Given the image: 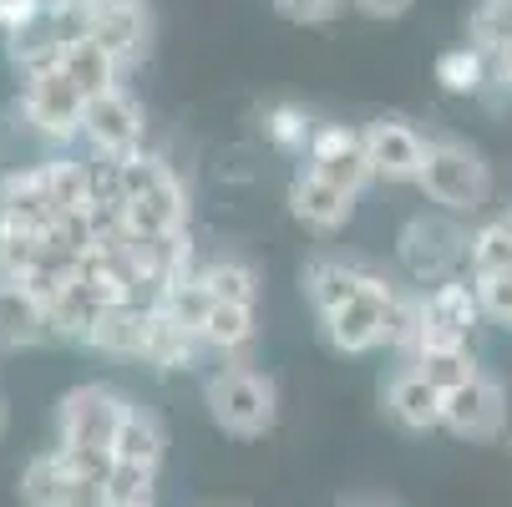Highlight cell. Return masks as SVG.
Segmentation results:
<instances>
[{
  "mask_svg": "<svg viewBox=\"0 0 512 507\" xmlns=\"http://www.w3.org/2000/svg\"><path fill=\"white\" fill-rule=\"evenodd\" d=\"M87 36L112 56L117 71H127V66H137L142 56H148L153 26H148V11H92L87 6Z\"/></svg>",
  "mask_w": 512,
  "mask_h": 507,
  "instance_id": "e0dca14e",
  "label": "cell"
},
{
  "mask_svg": "<svg viewBox=\"0 0 512 507\" xmlns=\"http://www.w3.org/2000/svg\"><path fill=\"white\" fill-rule=\"evenodd\" d=\"M198 279L208 284L213 305H244V310L259 305V269L244 254H213V259H203Z\"/></svg>",
  "mask_w": 512,
  "mask_h": 507,
  "instance_id": "7402d4cb",
  "label": "cell"
},
{
  "mask_svg": "<svg viewBox=\"0 0 512 507\" xmlns=\"http://www.w3.org/2000/svg\"><path fill=\"white\" fill-rule=\"evenodd\" d=\"M502 421H507V391L487 371H477L467 386L442 396V426L457 442H492L502 431Z\"/></svg>",
  "mask_w": 512,
  "mask_h": 507,
  "instance_id": "8fae6325",
  "label": "cell"
},
{
  "mask_svg": "<svg viewBox=\"0 0 512 507\" xmlns=\"http://www.w3.org/2000/svg\"><path fill=\"white\" fill-rule=\"evenodd\" d=\"M467 229L462 219H452V213H416V219H406V229L396 234V259L406 269L411 284L421 289H436L457 279V269L467 264Z\"/></svg>",
  "mask_w": 512,
  "mask_h": 507,
  "instance_id": "277c9868",
  "label": "cell"
},
{
  "mask_svg": "<svg viewBox=\"0 0 512 507\" xmlns=\"http://www.w3.org/2000/svg\"><path fill=\"white\" fill-rule=\"evenodd\" d=\"M158 310L173 320V325H183V330H193L198 335V325H203V315L213 310V295H208V284L198 279V264L183 274V279H173L168 289H163V300H158Z\"/></svg>",
  "mask_w": 512,
  "mask_h": 507,
  "instance_id": "4dcf8cb0",
  "label": "cell"
},
{
  "mask_svg": "<svg viewBox=\"0 0 512 507\" xmlns=\"http://www.w3.org/2000/svg\"><path fill=\"white\" fill-rule=\"evenodd\" d=\"M381 269L360 264V259H340V254H315L305 269H300V284H305V300L315 305V315H330L340 310L345 300H355L365 284H371Z\"/></svg>",
  "mask_w": 512,
  "mask_h": 507,
  "instance_id": "9a60e30c",
  "label": "cell"
},
{
  "mask_svg": "<svg viewBox=\"0 0 512 507\" xmlns=\"http://www.w3.org/2000/svg\"><path fill=\"white\" fill-rule=\"evenodd\" d=\"M345 6H355L360 16H371V21H401L416 0H345Z\"/></svg>",
  "mask_w": 512,
  "mask_h": 507,
  "instance_id": "d590c367",
  "label": "cell"
},
{
  "mask_svg": "<svg viewBox=\"0 0 512 507\" xmlns=\"http://www.w3.org/2000/svg\"><path fill=\"white\" fill-rule=\"evenodd\" d=\"M492 82H497V87H507V92H512V41H507V46H497V51H492Z\"/></svg>",
  "mask_w": 512,
  "mask_h": 507,
  "instance_id": "8d00e7d4",
  "label": "cell"
},
{
  "mask_svg": "<svg viewBox=\"0 0 512 507\" xmlns=\"http://www.w3.org/2000/svg\"><path fill=\"white\" fill-rule=\"evenodd\" d=\"M406 366L431 386V391H457V386H467L482 366H477V350L472 345H452V350H416V355H406Z\"/></svg>",
  "mask_w": 512,
  "mask_h": 507,
  "instance_id": "484cf974",
  "label": "cell"
},
{
  "mask_svg": "<svg viewBox=\"0 0 512 507\" xmlns=\"http://www.w3.org/2000/svg\"><path fill=\"white\" fill-rule=\"evenodd\" d=\"M279 16L284 21H295V26H325L345 11V0H274Z\"/></svg>",
  "mask_w": 512,
  "mask_h": 507,
  "instance_id": "836d02e7",
  "label": "cell"
},
{
  "mask_svg": "<svg viewBox=\"0 0 512 507\" xmlns=\"http://www.w3.org/2000/svg\"><path fill=\"white\" fill-rule=\"evenodd\" d=\"M360 142H365V163H371V178H386V183H416L421 178V163H426V137L401 122V117H376L360 127Z\"/></svg>",
  "mask_w": 512,
  "mask_h": 507,
  "instance_id": "7c38bea8",
  "label": "cell"
},
{
  "mask_svg": "<svg viewBox=\"0 0 512 507\" xmlns=\"http://www.w3.org/2000/svg\"><path fill=\"white\" fill-rule=\"evenodd\" d=\"M153 502H158V472L153 467L112 462V472H107V507H153Z\"/></svg>",
  "mask_w": 512,
  "mask_h": 507,
  "instance_id": "1f68e13d",
  "label": "cell"
},
{
  "mask_svg": "<svg viewBox=\"0 0 512 507\" xmlns=\"http://www.w3.org/2000/svg\"><path fill=\"white\" fill-rule=\"evenodd\" d=\"M421 193L452 213V219H467V213H482L487 208V193H492V173L482 163L477 148L457 137H426V163H421Z\"/></svg>",
  "mask_w": 512,
  "mask_h": 507,
  "instance_id": "3957f363",
  "label": "cell"
},
{
  "mask_svg": "<svg viewBox=\"0 0 512 507\" xmlns=\"http://www.w3.org/2000/svg\"><path fill=\"white\" fill-rule=\"evenodd\" d=\"M142 137H148V122H142V107L127 87L87 97L82 142H87L92 158H132V153H142Z\"/></svg>",
  "mask_w": 512,
  "mask_h": 507,
  "instance_id": "9c48e42d",
  "label": "cell"
},
{
  "mask_svg": "<svg viewBox=\"0 0 512 507\" xmlns=\"http://www.w3.org/2000/svg\"><path fill=\"white\" fill-rule=\"evenodd\" d=\"M0 26H6V0H0Z\"/></svg>",
  "mask_w": 512,
  "mask_h": 507,
  "instance_id": "b9f144b4",
  "label": "cell"
},
{
  "mask_svg": "<svg viewBox=\"0 0 512 507\" xmlns=\"http://www.w3.org/2000/svg\"><path fill=\"white\" fill-rule=\"evenodd\" d=\"M163 457H168V431H163L158 411L127 401L122 426H117V437H112V462H132V467L163 472Z\"/></svg>",
  "mask_w": 512,
  "mask_h": 507,
  "instance_id": "ac0fdd59",
  "label": "cell"
},
{
  "mask_svg": "<svg viewBox=\"0 0 512 507\" xmlns=\"http://www.w3.org/2000/svg\"><path fill=\"white\" fill-rule=\"evenodd\" d=\"M289 213L305 224V229H315V234H335V229H345L350 224V213H355V198L350 193H340V188H330L325 178H315V173H295L289 178Z\"/></svg>",
  "mask_w": 512,
  "mask_h": 507,
  "instance_id": "2e32d148",
  "label": "cell"
},
{
  "mask_svg": "<svg viewBox=\"0 0 512 507\" xmlns=\"http://www.w3.org/2000/svg\"><path fill=\"white\" fill-rule=\"evenodd\" d=\"M254 335H259V325H254V310H244V305H213L198 325V340L213 355H244L254 345Z\"/></svg>",
  "mask_w": 512,
  "mask_h": 507,
  "instance_id": "83f0119b",
  "label": "cell"
},
{
  "mask_svg": "<svg viewBox=\"0 0 512 507\" xmlns=\"http://www.w3.org/2000/svg\"><path fill=\"white\" fill-rule=\"evenodd\" d=\"M477 320H482V305H477V289L467 279H447L436 289H421V295H416V335H411L406 355L467 345Z\"/></svg>",
  "mask_w": 512,
  "mask_h": 507,
  "instance_id": "8992f818",
  "label": "cell"
},
{
  "mask_svg": "<svg viewBox=\"0 0 512 507\" xmlns=\"http://www.w3.org/2000/svg\"><path fill=\"white\" fill-rule=\"evenodd\" d=\"M203 340L183 325H173L163 310L148 315V345H142V360H148L153 371H193L198 360H203Z\"/></svg>",
  "mask_w": 512,
  "mask_h": 507,
  "instance_id": "44dd1931",
  "label": "cell"
},
{
  "mask_svg": "<svg viewBox=\"0 0 512 507\" xmlns=\"http://www.w3.org/2000/svg\"><path fill=\"white\" fill-rule=\"evenodd\" d=\"M305 173L325 178L330 188H340V193H350V198H360L365 183H376V178H371V163H365L360 127H345V122L315 127L310 153H305Z\"/></svg>",
  "mask_w": 512,
  "mask_h": 507,
  "instance_id": "30bf717a",
  "label": "cell"
},
{
  "mask_svg": "<svg viewBox=\"0 0 512 507\" xmlns=\"http://www.w3.org/2000/svg\"><path fill=\"white\" fill-rule=\"evenodd\" d=\"M203 406L229 437H264L279 421V386L249 366H218L203 376Z\"/></svg>",
  "mask_w": 512,
  "mask_h": 507,
  "instance_id": "7a4b0ae2",
  "label": "cell"
},
{
  "mask_svg": "<svg viewBox=\"0 0 512 507\" xmlns=\"http://www.w3.org/2000/svg\"><path fill=\"white\" fill-rule=\"evenodd\" d=\"M467 264H472V284H477V279L512 274V229H507L502 219L482 224V229L467 239Z\"/></svg>",
  "mask_w": 512,
  "mask_h": 507,
  "instance_id": "f546056e",
  "label": "cell"
},
{
  "mask_svg": "<svg viewBox=\"0 0 512 507\" xmlns=\"http://www.w3.org/2000/svg\"><path fill=\"white\" fill-rule=\"evenodd\" d=\"M56 219H61V213H56L51 198H46L41 163L0 178V234H31V239H46V234L56 229Z\"/></svg>",
  "mask_w": 512,
  "mask_h": 507,
  "instance_id": "5bb4252c",
  "label": "cell"
},
{
  "mask_svg": "<svg viewBox=\"0 0 512 507\" xmlns=\"http://www.w3.org/2000/svg\"><path fill=\"white\" fill-rule=\"evenodd\" d=\"M122 219L127 234L158 239V234H188V188L158 153L122 158Z\"/></svg>",
  "mask_w": 512,
  "mask_h": 507,
  "instance_id": "6da1fadb",
  "label": "cell"
},
{
  "mask_svg": "<svg viewBox=\"0 0 512 507\" xmlns=\"http://www.w3.org/2000/svg\"><path fill=\"white\" fill-rule=\"evenodd\" d=\"M386 416L401 431H436L442 426V391H431L411 366H401L386 386Z\"/></svg>",
  "mask_w": 512,
  "mask_h": 507,
  "instance_id": "ffe728a7",
  "label": "cell"
},
{
  "mask_svg": "<svg viewBox=\"0 0 512 507\" xmlns=\"http://www.w3.org/2000/svg\"><path fill=\"white\" fill-rule=\"evenodd\" d=\"M360 507H381V502H360Z\"/></svg>",
  "mask_w": 512,
  "mask_h": 507,
  "instance_id": "7bdbcfd3",
  "label": "cell"
},
{
  "mask_svg": "<svg viewBox=\"0 0 512 507\" xmlns=\"http://www.w3.org/2000/svg\"><path fill=\"white\" fill-rule=\"evenodd\" d=\"M41 340H51L46 305L26 284L0 279V350H26V345H41Z\"/></svg>",
  "mask_w": 512,
  "mask_h": 507,
  "instance_id": "d6986e66",
  "label": "cell"
},
{
  "mask_svg": "<svg viewBox=\"0 0 512 507\" xmlns=\"http://www.w3.org/2000/svg\"><path fill=\"white\" fill-rule=\"evenodd\" d=\"M218 178H234V183H249L254 168L244 163V153H229V168H218Z\"/></svg>",
  "mask_w": 512,
  "mask_h": 507,
  "instance_id": "74e56055",
  "label": "cell"
},
{
  "mask_svg": "<svg viewBox=\"0 0 512 507\" xmlns=\"http://www.w3.org/2000/svg\"><path fill=\"white\" fill-rule=\"evenodd\" d=\"M472 289H477V305H482V315H492V320L512 325V274H497V279H477Z\"/></svg>",
  "mask_w": 512,
  "mask_h": 507,
  "instance_id": "e575fe53",
  "label": "cell"
},
{
  "mask_svg": "<svg viewBox=\"0 0 512 507\" xmlns=\"http://www.w3.org/2000/svg\"><path fill=\"white\" fill-rule=\"evenodd\" d=\"M259 127H264V137H269V148H274V153H284V158H305V153H310V137H315L320 122H315L305 107H295V102H274V107H264Z\"/></svg>",
  "mask_w": 512,
  "mask_h": 507,
  "instance_id": "f1b7e54d",
  "label": "cell"
},
{
  "mask_svg": "<svg viewBox=\"0 0 512 507\" xmlns=\"http://www.w3.org/2000/svg\"><path fill=\"white\" fill-rule=\"evenodd\" d=\"M507 41H512V0H482L472 16V46L492 56Z\"/></svg>",
  "mask_w": 512,
  "mask_h": 507,
  "instance_id": "d6a6232c",
  "label": "cell"
},
{
  "mask_svg": "<svg viewBox=\"0 0 512 507\" xmlns=\"http://www.w3.org/2000/svg\"><path fill=\"white\" fill-rule=\"evenodd\" d=\"M21 502L26 507H107V487L102 482H82V477H71L51 452H36L21 472Z\"/></svg>",
  "mask_w": 512,
  "mask_h": 507,
  "instance_id": "4fadbf2b",
  "label": "cell"
},
{
  "mask_svg": "<svg viewBox=\"0 0 512 507\" xmlns=\"http://www.w3.org/2000/svg\"><path fill=\"white\" fill-rule=\"evenodd\" d=\"M148 315L153 310H132V305L102 310L87 350H102V355H117V360H142V345H148Z\"/></svg>",
  "mask_w": 512,
  "mask_h": 507,
  "instance_id": "cb8c5ba5",
  "label": "cell"
},
{
  "mask_svg": "<svg viewBox=\"0 0 512 507\" xmlns=\"http://www.w3.org/2000/svg\"><path fill=\"white\" fill-rule=\"evenodd\" d=\"M436 82H442L452 97H482L487 87H497L492 82V56L477 51L472 41L452 46V51H442V61H436Z\"/></svg>",
  "mask_w": 512,
  "mask_h": 507,
  "instance_id": "4316f807",
  "label": "cell"
},
{
  "mask_svg": "<svg viewBox=\"0 0 512 507\" xmlns=\"http://www.w3.org/2000/svg\"><path fill=\"white\" fill-rule=\"evenodd\" d=\"M82 107H87V97L71 87L56 66L26 77L21 82V102H16V112L26 117V127L46 142V153H66L71 142L82 137Z\"/></svg>",
  "mask_w": 512,
  "mask_h": 507,
  "instance_id": "5b68a950",
  "label": "cell"
},
{
  "mask_svg": "<svg viewBox=\"0 0 512 507\" xmlns=\"http://www.w3.org/2000/svg\"><path fill=\"white\" fill-rule=\"evenodd\" d=\"M56 71L77 87L82 97H97V92H112V87H122V71L112 66V56L92 41V36H82V41H71L66 51H61V61H56Z\"/></svg>",
  "mask_w": 512,
  "mask_h": 507,
  "instance_id": "603a6c76",
  "label": "cell"
},
{
  "mask_svg": "<svg viewBox=\"0 0 512 507\" xmlns=\"http://www.w3.org/2000/svg\"><path fill=\"white\" fill-rule=\"evenodd\" d=\"M0 437H6V401H0Z\"/></svg>",
  "mask_w": 512,
  "mask_h": 507,
  "instance_id": "ab89813d",
  "label": "cell"
},
{
  "mask_svg": "<svg viewBox=\"0 0 512 507\" xmlns=\"http://www.w3.org/2000/svg\"><path fill=\"white\" fill-rule=\"evenodd\" d=\"M92 11H148V0H87Z\"/></svg>",
  "mask_w": 512,
  "mask_h": 507,
  "instance_id": "f35d334b",
  "label": "cell"
},
{
  "mask_svg": "<svg viewBox=\"0 0 512 507\" xmlns=\"http://www.w3.org/2000/svg\"><path fill=\"white\" fill-rule=\"evenodd\" d=\"M396 300H401V284H391L386 274H376L355 300H345L340 310L320 315L325 345L340 350V355H365V350L386 345V320H391V305Z\"/></svg>",
  "mask_w": 512,
  "mask_h": 507,
  "instance_id": "52a82bcc",
  "label": "cell"
},
{
  "mask_svg": "<svg viewBox=\"0 0 512 507\" xmlns=\"http://www.w3.org/2000/svg\"><path fill=\"white\" fill-rule=\"evenodd\" d=\"M502 224H507V229H512V208H507V213H502Z\"/></svg>",
  "mask_w": 512,
  "mask_h": 507,
  "instance_id": "60d3db41",
  "label": "cell"
},
{
  "mask_svg": "<svg viewBox=\"0 0 512 507\" xmlns=\"http://www.w3.org/2000/svg\"><path fill=\"white\" fill-rule=\"evenodd\" d=\"M41 183H46V198H51V208L61 213H87V203H92V193H87V158H77V153H51L46 163H41Z\"/></svg>",
  "mask_w": 512,
  "mask_h": 507,
  "instance_id": "d4e9b609",
  "label": "cell"
},
{
  "mask_svg": "<svg viewBox=\"0 0 512 507\" xmlns=\"http://www.w3.org/2000/svg\"><path fill=\"white\" fill-rule=\"evenodd\" d=\"M122 411H127V396L102 386V381H87V386H71L56 406V447H82V452H112V437L122 426Z\"/></svg>",
  "mask_w": 512,
  "mask_h": 507,
  "instance_id": "ba28073f",
  "label": "cell"
}]
</instances>
